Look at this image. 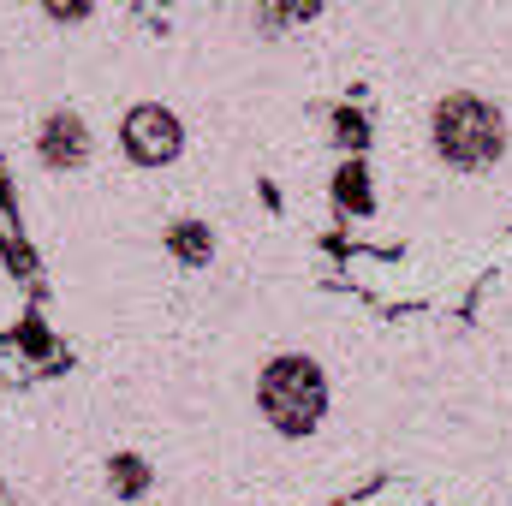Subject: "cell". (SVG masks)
<instances>
[{
	"label": "cell",
	"instance_id": "5",
	"mask_svg": "<svg viewBox=\"0 0 512 506\" xmlns=\"http://www.w3.org/2000/svg\"><path fill=\"white\" fill-rule=\"evenodd\" d=\"M167 256H173L179 268H209V256H215V233H209V221L179 215V221L167 227Z\"/></svg>",
	"mask_w": 512,
	"mask_h": 506
},
{
	"label": "cell",
	"instance_id": "4",
	"mask_svg": "<svg viewBox=\"0 0 512 506\" xmlns=\"http://www.w3.org/2000/svg\"><path fill=\"white\" fill-rule=\"evenodd\" d=\"M36 161H42L48 173H78V167L90 161V126H84V114L54 108V114L36 126Z\"/></svg>",
	"mask_w": 512,
	"mask_h": 506
},
{
	"label": "cell",
	"instance_id": "8",
	"mask_svg": "<svg viewBox=\"0 0 512 506\" xmlns=\"http://www.w3.org/2000/svg\"><path fill=\"white\" fill-rule=\"evenodd\" d=\"M334 191H340V203H346V209H370V173H364L358 161H352V167H340Z\"/></svg>",
	"mask_w": 512,
	"mask_h": 506
},
{
	"label": "cell",
	"instance_id": "10",
	"mask_svg": "<svg viewBox=\"0 0 512 506\" xmlns=\"http://www.w3.org/2000/svg\"><path fill=\"white\" fill-rule=\"evenodd\" d=\"M42 12H48L54 24H84V18L96 12V0H42Z\"/></svg>",
	"mask_w": 512,
	"mask_h": 506
},
{
	"label": "cell",
	"instance_id": "9",
	"mask_svg": "<svg viewBox=\"0 0 512 506\" xmlns=\"http://www.w3.org/2000/svg\"><path fill=\"white\" fill-rule=\"evenodd\" d=\"M334 137H340L346 149H358V143L370 137V120H364L358 108H334Z\"/></svg>",
	"mask_w": 512,
	"mask_h": 506
},
{
	"label": "cell",
	"instance_id": "2",
	"mask_svg": "<svg viewBox=\"0 0 512 506\" xmlns=\"http://www.w3.org/2000/svg\"><path fill=\"white\" fill-rule=\"evenodd\" d=\"M256 411H262V423H268L274 435H286V441L316 435L322 417H328V370H322L316 358H304V352L268 358L262 376H256Z\"/></svg>",
	"mask_w": 512,
	"mask_h": 506
},
{
	"label": "cell",
	"instance_id": "3",
	"mask_svg": "<svg viewBox=\"0 0 512 506\" xmlns=\"http://www.w3.org/2000/svg\"><path fill=\"white\" fill-rule=\"evenodd\" d=\"M120 149H126V161H137V167H167L185 149V126H179L173 108L137 102L126 120H120Z\"/></svg>",
	"mask_w": 512,
	"mask_h": 506
},
{
	"label": "cell",
	"instance_id": "1",
	"mask_svg": "<svg viewBox=\"0 0 512 506\" xmlns=\"http://www.w3.org/2000/svg\"><path fill=\"white\" fill-rule=\"evenodd\" d=\"M429 143L453 173H489L507 155V114L477 90H453L429 114Z\"/></svg>",
	"mask_w": 512,
	"mask_h": 506
},
{
	"label": "cell",
	"instance_id": "6",
	"mask_svg": "<svg viewBox=\"0 0 512 506\" xmlns=\"http://www.w3.org/2000/svg\"><path fill=\"white\" fill-rule=\"evenodd\" d=\"M108 489H114V501H143L155 489V465L143 453H114L108 459Z\"/></svg>",
	"mask_w": 512,
	"mask_h": 506
},
{
	"label": "cell",
	"instance_id": "7",
	"mask_svg": "<svg viewBox=\"0 0 512 506\" xmlns=\"http://www.w3.org/2000/svg\"><path fill=\"white\" fill-rule=\"evenodd\" d=\"M328 0H256V30L262 36H286L298 24H310Z\"/></svg>",
	"mask_w": 512,
	"mask_h": 506
}]
</instances>
